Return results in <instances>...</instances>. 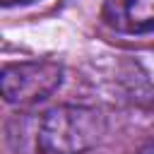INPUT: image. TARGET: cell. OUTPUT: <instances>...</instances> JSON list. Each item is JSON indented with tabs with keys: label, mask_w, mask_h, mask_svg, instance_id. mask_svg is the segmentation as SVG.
Here are the masks:
<instances>
[{
	"label": "cell",
	"mask_w": 154,
	"mask_h": 154,
	"mask_svg": "<svg viewBox=\"0 0 154 154\" xmlns=\"http://www.w3.org/2000/svg\"><path fill=\"white\" fill-rule=\"evenodd\" d=\"M106 132V118L94 106L63 103L51 108L38 125V154H84Z\"/></svg>",
	"instance_id": "1"
},
{
	"label": "cell",
	"mask_w": 154,
	"mask_h": 154,
	"mask_svg": "<svg viewBox=\"0 0 154 154\" xmlns=\"http://www.w3.org/2000/svg\"><path fill=\"white\" fill-rule=\"evenodd\" d=\"M63 84V65L51 58L7 63L0 75L2 96L14 106H34L46 101Z\"/></svg>",
	"instance_id": "2"
},
{
	"label": "cell",
	"mask_w": 154,
	"mask_h": 154,
	"mask_svg": "<svg viewBox=\"0 0 154 154\" xmlns=\"http://www.w3.org/2000/svg\"><path fill=\"white\" fill-rule=\"evenodd\" d=\"M137 154H154V137H152V140H147V142L137 149Z\"/></svg>",
	"instance_id": "4"
},
{
	"label": "cell",
	"mask_w": 154,
	"mask_h": 154,
	"mask_svg": "<svg viewBox=\"0 0 154 154\" xmlns=\"http://www.w3.org/2000/svg\"><path fill=\"white\" fill-rule=\"evenodd\" d=\"M2 7H14V5H29V2H36V0H0Z\"/></svg>",
	"instance_id": "5"
},
{
	"label": "cell",
	"mask_w": 154,
	"mask_h": 154,
	"mask_svg": "<svg viewBox=\"0 0 154 154\" xmlns=\"http://www.w3.org/2000/svg\"><path fill=\"white\" fill-rule=\"evenodd\" d=\"M101 19L118 34H152L154 31V0H103Z\"/></svg>",
	"instance_id": "3"
}]
</instances>
